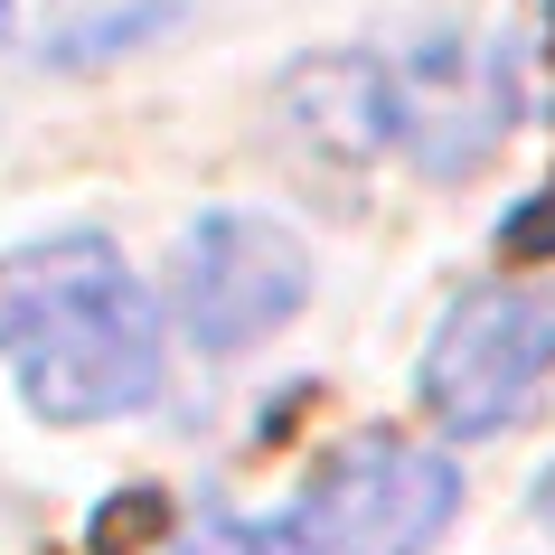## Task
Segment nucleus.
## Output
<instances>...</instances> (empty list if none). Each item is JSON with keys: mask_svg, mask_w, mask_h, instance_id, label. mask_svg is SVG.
<instances>
[{"mask_svg": "<svg viewBox=\"0 0 555 555\" xmlns=\"http://www.w3.org/2000/svg\"><path fill=\"white\" fill-rule=\"evenodd\" d=\"M0 358L38 424H114L160 396V311L104 235L0 255Z\"/></svg>", "mask_w": 555, "mask_h": 555, "instance_id": "f257e3e1", "label": "nucleus"}, {"mask_svg": "<svg viewBox=\"0 0 555 555\" xmlns=\"http://www.w3.org/2000/svg\"><path fill=\"white\" fill-rule=\"evenodd\" d=\"M555 377V283H480L442 311L414 396L442 434H499Z\"/></svg>", "mask_w": 555, "mask_h": 555, "instance_id": "f03ea898", "label": "nucleus"}, {"mask_svg": "<svg viewBox=\"0 0 555 555\" xmlns=\"http://www.w3.org/2000/svg\"><path fill=\"white\" fill-rule=\"evenodd\" d=\"M462 508V470L405 434H358L339 442L311 490H301V537L311 555H424Z\"/></svg>", "mask_w": 555, "mask_h": 555, "instance_id": "7ed1b4c3", "label": "nucleus"}, {"mask_svg": "<svg viewBox=\"0 0 555 555\" xmlns=\"http://www.w3.org/2000/svg\"><path fill=\"white\" fill-rule=\"evenodd\" d=\"M311 293V255L273 217H245V207H217L179 235V321L207 358L255 349L263 330H283Z\"/></svg>", "mask_w": 555, "mask_h": 555, "instance_id": "20e7f679", "label": "nucleus"}, {"mask_svg": "<svg viewBox=\"0 0 555 555\" xmlns=\"http://www.w3.org/2000/svg\"><path fill=\"white\" fill-rule=\"evenodd\" d=\"M386 86H396V151L424 160L434 179L480 170L508 142V122H518V66H508V48L462 38V29L424 38L405 66H386Z\"/></svg>", "mask_w": 555, "mask_h": 555, "instance_id": "39448f33", "label": "nucleus"}, {"mask_svg": "<svg viewBox=\"0 0 555 555\" xmlns=\"http://www.w3.org/2000/svg\"><path fill=\"white\" fill-rule=\"evenodd\" d=\"M283 114L301 122V142L339 151V160H367V151L396 142V86L386 66L367 57H311L283 76Z\"/></svg>", "mask_w": 555, "mask_h": 555, "instance_id": "423d86ee", "label": "nucleus"}, {"mask_svg": "<svg viewBox=\"0 0 555 555\" xmlns=\"http://www.w3.org/2000/svg\"><path fill=\"white\" fill-rule=\"evenodd\" d=\"M160 555H311V537H301V518H198Z\"/></svg>", "mask_w": 555, "mask_h": 555, "instance_id": "0eeeda50", "label": "nucleus"}, {"mask_svg": "<svg viewBox=\"0 0 555 555\" xmlns=\"http://www.w3.org/2000/svg\"><path fill=\"white\" fill-rule=\"evenodd\" d=\"M537 518L555 527V470H546V480H537Z\"/></svg>", "mask_w": 555, "mask_h": 555, "instance_id": "6e6552de", "label": "nucleus"}, {"mask_svg": "<svg viewBox=\"0 0 555 555\" xmlns=\"http://www.w3.org/2000/svg\"><path fill=\"white\" fill-rule=\"evenodd\" d=\"M0 29H10V0H0Z\"/></svg>", "mask_w": 555, "mask_h": 555, "instance_id": "1a4fd4ad", "label": "nucleus"}]
</instances>
